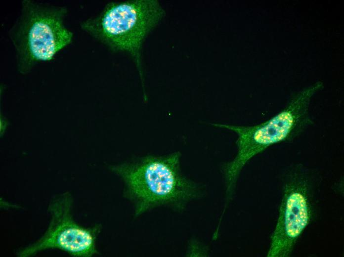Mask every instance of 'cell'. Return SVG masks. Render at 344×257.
Returning <instances> with one entry per match:
<instances>
[{"instance_id": "obj_6", "label": "cell", "mask_w": 344, "mask_h": 257, "mask_svg": "<svg viewBox=\"0 0 344 257\" xmlns=\"http://www.w3.org/2000/svg\"><path fill=\"white\" fill-rule=\"evenodd\" d=\"M312 177L298 166L285 175L279 216L271 237L268 257H286L313 215Z\"/></svg>"}, {"instance_id": "obj_1", "label": "cell", "mask_w": 344, "mask_h": 257, "mask_svg": "<svg viewBox=\"0 0 344 257\" xmlns=\"http://www.w3.org/2000/svg\"><path fill=\"white\" fill-rule=\"evenodd\" d=\"M180 158L178 152L148 155L110 168L124 182L123 195L132 205L135 217L161 207L182 211L202 195L199 185L181 173Z\"/></svg>"}, {"instance_id": "obj_5", "label": "cell", "mask_w": 344, "mask_h": 257, "mask_svg": "<svg viewBox=\"0 0 344 257\" xmlns=\"http://www.w3.org/2000/svg\"><path fill=\"white\" fill-rule=\"evenodd\" d=\"M73 199L69 192L53 198L48 207L50 215L48 226L36 241L17 252L19 257H29L48 249H58L75 257H91L98 254L97 237L101 224L86 227L73 218Z\"/></svg>"}, {"instance_id": "obj_4", "label": "cell", "mask_w": 344, "mask_h": 257, "mask_svg": "<svg viewBox=\"0 0 344 257\" xmlns=\"http://www.w3.org/2000/svg\"><path fill=\"white\" fill-rule=\"evenodd\" d=\"M158 14L152 0L112 2L98 15L83 21L81 27L111 50L129 54L142 77V47Z\"/></svg>"}, {"instance_id": "obj_3", "label": "cell", "mask_w": 344, "mask_h": 257, "mask_svg": "<svg viewBox=\"0 0 344 257\" xmlns=\"http://www.w3.org/2000/svg\"><path fill=\"white\" fill-rule=\"evenodd\" d=\"M67 13L65 6L22 1L21 14L9 34L20 72L51 60L72 42L73 33L64 24Z\"/></svg>"}, {"instance_id": "obj_2", "label": "cell", "mask_w": 344, "mask_h": 257, "mask_svg": "<svg viewBox=\"0 0 344 257\" xmlns=\"http://www.w3.org/2000/svg\"><path fill=\"white\" fill-rule=\"evenodd\" d=\"M324 87L321 81L305 87L295 93L280 112L259 124L251 126L213 124L217 128L232 130L238 136L237 154L223 167L228 199L232 194L243 167L253 157L272 145L293 141L314 125L309 113V104L313 95Z\"/></svg>"}]
</instances>
